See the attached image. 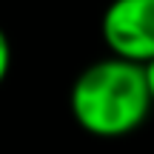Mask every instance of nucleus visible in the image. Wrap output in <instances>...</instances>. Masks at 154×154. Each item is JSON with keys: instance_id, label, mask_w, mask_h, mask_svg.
<instances>
[{"instance_id": "f03ea898", "label": "nucleus", "mask_w": 154, "mask_h": 154, "mask_svg": "<svg viewBox=\"0 0 154 154\" xmlns=\"http://www.w3.org/2000/svg\"><path fill=\"white\" fill-rule=\"evenodd\" d=\"M100 34L114 57L131 63L154 60V0H111L100 17Z\"/></svg>"}, {"instance_id": "f257e3e1", "label": "nucleus", "mask_w": 154, "mask_h": 154, "mask_svg": "<svg viewBox=\"0 0 154 154\" xmlns=\"http://www.w3.org/2000/svg\"><path fill=\"white\" fill-rule=\"evenodd\" d=\"M69 106L83 131L94 137H126L151 111L146 69L123 57H103L77 74Z\"/></svg>"}, {"instance_id": "7ed1b4c3", "label": "nucleus", "mask_w": 154, "mask_h": 154, "mask_svg": "<svg viewBox=\"0 0 154 154\" xmlns=\"http://www.w3.org/2000/svg\"><path fill=\"white\" fill-rule=\"evenodd\" d=\"M9 69H11V43L6 37V32L0 29V83L9 77Z\"/></svg>"}, {"instance_id": "20e7f679", "label": "nucleus", "mask_w": 154, "mask_h": 154, "mask_svg": "<svg viewBox=\"0 0 154 154\" xmlns=\"http://www.w3.org/2000/svg\"><path fill=\"white\" fill-rule=\"evenodd\" d=\"M146 83H149V91H151V103H154V60L151 63H146Z\"/></svg>"}]
</instances>
